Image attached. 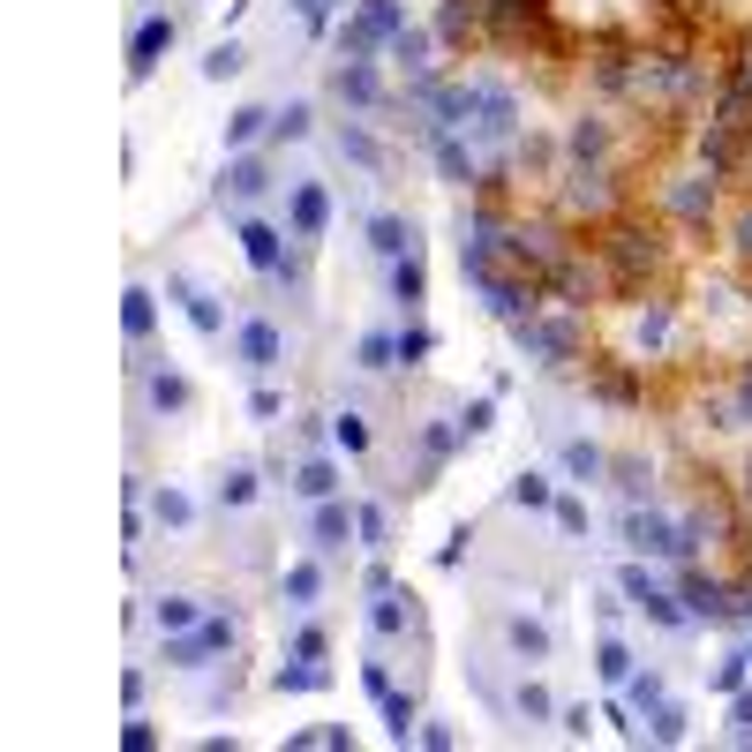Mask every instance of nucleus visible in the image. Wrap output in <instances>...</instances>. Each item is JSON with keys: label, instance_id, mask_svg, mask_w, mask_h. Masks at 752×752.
Masks as SVG:
<instances>
[{"label": "nucleus", "instance_id": "16", "mask_svg": "<svg viewBox=\"0 0 752 752\" xmlns=\"http://www.w3.org/2000/svg\"><path fill=\"white\" fill-rule=\"evenodd\" d=\"M437 173H444L452 189H482V166H474V143H466L460 128H437Z\"/></svg>", "mask_w": 752, "mask_h": 752}, {"label": "nucleus", "instance_id": "25", "mask_svg": "<svg viewBox=\"0 0 752 752\" xmlns=\"http://www.w3.org/2000/svg\"><path fill=\"white\" fill-rule=\"evenodd\" d=\"M504 647H512V655H527V663H549V647H557V640H549V625H535V617H504Z\"/></svg>", "mask_w": 752, "mask_h": 752}, {"label": "nucleus", "instance_id": "13", "mask_svg": "<svg viewBox=\"0 0 752 752\" xmlns=\"http://www.w3.org/2000/svg\"><path fill=\"white\" fill-rule=\"evenodd\" d=\"M234 241H241V256H249L264 279L287 271V234H279V226H264V218H234Z\"/></svg>", "mask_w": 752, "mask_h": 752}, {"label": "nucleus", "instance_id": "30", "mask_svg": "<svg viewBox=\"0 0 752 752\" xmlns=\"http://www.w3.org/2000/svg\"><path fill=\"white\" fill-rule=\"evenodd\" d=\"M196 617H204L196 594H159V602H151V625H159V632H189Z\"/></svg>", "mask_w": 752, "mask_h": 752}, {"label": "nucleus", "instance_id": "42", "mask_svg": "<svg viewBox=\"0 0 752 752\" xmlns=\"http://www.w3.org/2000/svg\"><path fill=\"white\" fill-rule=\"evenodd\" d=\"M429 354H437V332H429V324H407V332H399V369H421Z\"/></svg>", "mask_w": 752, "mask_h": 752}, {"label": "nucleus", "instance_id": "49", "mask_svg": "<svg viewBox=\"0 0 752 752\" xmlns=\"http://www.w3.org/2000/svg\"><path fill=\"white\" fill-rule=\"evenodd\" d=\"M610 474H617V490H625V497H647V482H655L647 460H610Z\"/></svg>", "mask_w": 752, "mask_h": 752}, {"label": "nucleus", "instance_id": "53", "mask_svg": "<svg viewBox=\"0 0 752 752\" xmlns=\"http://www.w3.org/2000/svg\"><path fill=\"white\" fill-rule=\"evenodd\" d=\"M512 708L527 715V722H542V715H557V708H549V692H542V685H519V692H512Z\"/></svg>", "mask_w": 752, "mask_h": 752}, {"label": "nucleus", "instance_id": "55", "mask_svg": "<svg viewBox=\"0 0 752 752\" xmlns=\"http://www.w3.org/2000/svg\"><path fill=\"white\" fill-rule=\"evenodd\" d=\"M730 738L752 745V692H730Z\"/></svg>", "mask_w": 752, "mask_h": 752}, {"label": "nucleus", "instance_id": "48", "mask_svg": "<svg viewBox=\"0 0 752 752\" xmlns=\"http://www.w3.org/2000/svg\"><path fill=\"white\" fill-rule=\"evenodd\" d=\"M745 677H752L745 655H722V663H715V677H708V692H745Z\"/></svg>", "mask_w": 752, "mask_h": 752}, {"label": "nucleus", "instance_id": "54", "mask_svg": "<svg viewBox=\"0 0 752 752\" xmlns=\"http://www.w3.org/2000/svg\"><path fill=\"white\" fill-rule=\"evenodd\" d=\"M362 692H369V700H384V692H391V663H384V655H369V663H362Z\"/></svg>", "mask_w": 752, "mask_h": 752}, {"label": "nucleus", "instance_id": "7", "mask_svg": "<svg viewBox=\"0 0 752 752\" xmlns=\"http://www.w3.org/2000/svg\"><path fill=\"white\" fill-rule=\"evenodd\" d=\"M234 362H241L249 376H271L279 362H287V332H279L271 316H249V324L234 332Z\"/></svg>", "mask_w": 752, "mask_h": 752}, {"label": "nucleus", "instance_id": "33", "mask_svg": "<svg viewBox=\"0 0 752 752\" xmlns=\"http://www.w3.org/2000/svg\"><path fill=\"white\" fill-rule=\"evenodd\" d=\"M474 23H482L474 0H444V8H437V39H444V45H466V39H474Z\"/></svg>", "mask_w": 752, "mask_h": 752}, {"label": "nucleus", "instance_id": "60", "mask_svg": "<svg viewBox=\"0 0 752 752\" xmlns=\"http://www.w3.org/2000/svg\"><path fill=\"white\" fill-rule=\"evenodd\" d=\"M730 415H738V429H752V369H745V384H738V407H730Z\"/></svg>", "mask_w": 752, "mask_h": 752}, {"label": "nucleus", "instance_id": "38", "mask_svg": "<svg viewBox=\"0 0 752 752\" xmlns=\"http://www.w3.org/2000/svg\"><path fill=\"white\" fill-rule=\"evenodd\" d=\"M565 474H572V482H594V474H610V460H602V444H587V437H572V444H565Z\"/></svg>", "mask_w": 752, "mask_h": 752}, {"label": "nucleus", "instance_id": "19", "mask_svg": "<svg viewBox=\"0 0 752 752\" xmlns=\"http://www.w3.org/2000/svg\"><path fill=\"white\" fill-rule=\"evenodd\" d=\"M316 594H324V565H316V557H301V565L279 572V602H287V610H316Z\"/></svg>", "mask_w": 752, "mask_h": 752}, {"label": "nucleus", "instance_id": "28", "mask_svg": "<svg viewBox=\"0 0 752 752\" xmlns=\"http://www.w3.org/2000/svg\"><path fill=\"white\" fill-rule=\"evenodd\" d=\"M271 685H279V692H324V685H332V669H324V663H301V655H287V663L271 669Z\"/></svg>", "mask_w": 752, "mask_h": 752}, {"label": "nucleus", "instance_id": "56", "mask_svg": "<svg viewBox=\"0 0 752 752\" xmlns=\"http://www.w3.org/2000/svg\"><path fill=\"white\" fill-rule=\"evenodd\" d=\"M249 415L256 421H279V415H287V399H279L271 384H256V391H249Z\"/></svg>", "mask_w": 752, "mask_h": 752}, {"label": "nucleus", "instance_id": "29", "mask_svg": "<svg viewBox=\"0 0 752 752\" xmlns=\"http://www.w3.org/2000/svg\"><path fill=\"white\" fill-rule=\"evenodd\" d=\"M354 369H362V376L399 369V339H391V332H362V346H354Z\"/></svg>", "mask_w": 752, "mask_h": 752}, {"label": "nucleus", "instance_id": "8", "mask_svg": "<svg viewBox=\"0 0 752 752\" xmlns=\"http://www.w3.org/2000/svg\"><path fill=\"white\" fill-rule=\"evenodd\" d=\"M354 535H362V512H354L346 497H324L316 512H309V549H316V557H339Z\"/></svg>", "mask_w": 752, "mask_h": 752}, {"label": "nucleus", "instance_id": "35", "mask_svg": "<svg viewBox=\"0 0 752 752\" xmlns=\"http://www.w3.org/2000/svg\"><path fill=\"white\" fill-rule=\"evenodd\" d=\"M594 669H602L610 685H625V677H632V647L617 640V632H602V640H594Z\"/></svg>", "mask_w": 752, "mask_h": 752}, {"label": "nucleus", "instance_id": "4", "mask_svg": "<svg viewBox=\"0 0 752 752\" xmlns=\"http://www.w3.org/2000/svg\"><path fill=\"white\" fill-rule=\"evenodd\" d=\"M234 647V617H196L189 632H166V669H204Z\"/></svg>", "mask_w": 752, "mask_h": 752}, {"label": "nucleus", "instance_id": "1", "mask_svg": "<svg viewBox=\"0 0 752 752\" xmlns=\"http://www.w3.org/2000/svg\"><path fill=\"white\" fill-rule=\"evenodd\" d=\"M407 31V0H362L354 23H339V61H369Z\"/></svg>", "mask_w": 752, "mask_h": 752}, {"label": "nucleus", "instance_id": "52", "mask_svg": "<svg viewBox=\"0 0 752 752\" xmlns=\"http://www.w3.org/2000/svg\"><path fill=\"white\" fill-rule=\"evenodd\" d=\"M121 745H128V752H151V745H159V730H151L143 715L128 708V722H121Z\"/></svg>", "mask_w": 752, "mask_h": 752}, {"label": "nucleus", "instance_id": "63", "mask_svg": "<svg viewBox=\"0 0 752 752\" xmlns=\"http://www.w3.org/2000/svg\"><path fill=\"white\" fill-rule=\"evenodd\" d=\"M745 663H752V647H745Z\"/></svg>", "mask_w": 752, "mask_h": 752}, {"label": "nucleus", "instance_id": "39", "mask_svg": "<svg viewBox=\"0 0 752 752\" xmlns=\"http://www.w3.org/2000/svg\"><path fill=\"white\" fill-rule=\"evenodd\" d=\"M256 490H264V482H256V466H226V482H218V504H226V512H241V504H256Z\"/></svg>", "mask_w": 752, "mask_h": 752}, {"label": "nucleus", "instance_id": "27", "mask_svg": "<svg viewBox=\"0 0 752 752\" xmlns=\"http://www.w3.org/2000/svg\"><path fill=\"white\" fill-rule=\"evenodd\" d=\"M376 708H384V738H391V745H415V730H421V708L407 700V692H384Z\"/></svg>", "mask_w": 752, "mask_h": 752}, {"label": "nucleus", "instance_id": "36", "mask_svg": "<svg viewBox=\"0 0 752 752\" xmlns=\"http://www.w3.org/2000/svg\"><path fill=\"white\" fill-rule=\"evenodd\" d=\"M565 151H572L580 166H594V159L610 151V128H602V121H572V136H565Z\"/></svg>", "mask_w": 752, "mask_h": 752}, {"label": "nucleus", "instance_id": "21", "mask_svg": "<svg viewBox=\"0 0 752 752\" xmlns=\"http://www.w3.org/2000/svg\"><path fill=\"white\" fill-rule=\"evenodd\" d=\"M143 399H151L159 415H181V407L196 399V384H189L181 369H151V376H143Z\"/></svg>", "mask_w": 752, "mask_h": 752}, {"label": "nucleus", "instance_id": "37", "mask_svg": "<svg viewBox=\"0 0 752 752\" xmlns=\"http://www.w3.org/2000/svg\"><path fill=\"white\" fill-rule=\"evenodd\" d=\"M647 738H655V745H685V708H677V700H655V708H647Z\"/></svg>", "mask_w": 752, "mask_h": 752}, {"label": "nucleus", "instance_id": "3", "mask_svg": "<svg viewBox=\"0 0 752 752\" xmlns=\"http://www.w3.org/2000/svg\"><path fill=\"white\" fill-rule=\"evenodd\" d=\"M617 594H625L647 625H663V632H685V617H692V610H685V594H669L647 565H625V572H617Z\"/></svg>", "mask_w": 752, "mask_h": 752}, {"label": "nucleus", "instance_id": "40", "mask_svg": "<svg viewBox=\"0 0 752 752\" xmlns=\"http://www.w3.org/2000/svg\"><path fill=\"white\" fill-rule=\"evenodd\" d=\"M241 68H249V53H241L234 39H218V45L204 53V76H211V84H226V76H241Z\"/></svg>", "mask_w": 752, "mask_h": 752}, {"label": "nucleus", "instance_id": "12", "mask_svg": "<svg viewBox=\"0 0 752 752\" xmlns=\"http://www.w3.org/2000/svg\"><path fill=\"white\" fill-rule=\"evenodd\" d=\"M166 293L181 301V316H189V324H196L204 339H226V309H218V293H211V287H196L189 271H173V279H166Z\"/></svg>", "mask_w": 752, "mask_h": 752}, {"label": "nucleus", "instance_id": "26", "mask_svg": "<svg viewBox=\"0 0 752 752\" xmlns=\"http://www.w3.org/2000/svg\"><path fill=\"white\" fill-rule=\"evenodd\" d=\"M429 45H437V31H421V23H407L399 39L384 45V53H391V61L407 68V76H429Z\"/></svg>", "mask_w": 752, "mask_h": 752}, {"label": "nucleus", "instance_id": "11", "mask_svg": "<svg viewBox=\"0 0 752 752\" xmlns=\"http://www.w3.org/2000/svg\"><path fill=\"white\" fill-rule=\"evenodd\" d=\"M264 189H271V166H264V159H249V151H234V159H226V173H218V204L241 218V204H256Z\"/></svg>", "mask_w": 752, "mask_h": 752}, {"label": "nucleus", "instance_id": "32", "mask_svg": "<svg viewBox=\"0 0 752 752\" xmlns=\"http://www.w3.org/2000/svg\"><path fill=\"white\" fill-rule=\"evenodd\" d=\"M339 151H346L354 166L384 173V143H376V136H369V128H362V121H346V128H339Z\"/></svg>", "mask_w": 752, "mask_h": 752}, {"label": "nucleus", "instance_id": "18", "mask_svg": "<svg viewBox=\"0 0 752 752\" xmlns=\"http://www.w3.org/2000/svg\"><path fill=\"white\" fill-rule=\"evenodd\" d=\"M369 249L384 256V264H399V256H415V249H421L415 218H399V211H376V218H369Z\"/></svg>", "mask_w": 752, "mask_h": 752}, {"label": "nucleus", "instance_id": "24", "mask_svg": "<svg viewBox=\"0 0 752 752\" xmlns=\"http://www.w3.org/2000/svg\"><path fill=\"white\" fill-rule=\"evenodd\" d=\"M293 490L309 504H324V497H339V460H324V452H309V460L293 466Z\"/></svg>", "mask_w": 752, "mask_h": 752}, {"label": "nucleus", "instance_id": "50", "mask_svg": "<svg viewBox=\"0 0 752 752\" xmlns=\"http://www.w3.org/2000/svg\"><path fill=\"white\" fill-rule=\"evenodd\" d=\"M460 429H466V444H474V437H490V429H497V399H474V407L460 415Z\"/></svg>", "mask_w": 752, "mask_h": 752}, {"label": "nucleus", "instance_id": "51", "mask_svg": "<svg viewBox=\"0 0 752 752\" xmlns=\"http://www.w3.org/2000/svg\"><path fill=\"white\" fill-rule=\"evenodd\" d=\"M324 647H332V640H324V625H301L287 655H301V663H324Z\"/></svg>", "mask_w": 752, "mask_h": 752}, {"label": "nucleus", "instance_id": "62", "mask_svg": "<svg viewBox=\"0 0 752 752\" xmlns=\"http://www.w3.org/2000/svg\"><path fill=\"white\" fill-rule=\"evenodd\" d=\"M745 497H752V460H745Z\"/></svg>", "mask_w": 752, "mask_h": 752}, {"label": "nucleus", "instance_id": "14", "mask_svg": "<svg viewBox=\"0 0 752 752\" xmlns=\"http://www.w3.org/2000/svg\"><path fill=\"white\" fill-rule=\"evenodd\" d=\"M482 301H490V316H504V324H519V316H535V309H542V279H535V271H527V279H490V287H482Z\"/></svg>", "mask_w": 752, "mask_h": 752}, {"label": "nucleus", "instance_id": "41", "mask_svg": "<svg viewBox=\"0 0 752 752\" xmlns=\"http://www.w3.org/2000/svg\"><path fill=\"white\" fill-rule=\"evenodd\" d=\"M354 512H362V549L384 557V549H391V512H384V504H354Z\"/></svg>", "mask_w": 752, "mask_h": 752}, {"label": "nucleus", "instance_id": "31", "mask_svg": "<svg viewBox=\"0 0 752 752\" xmlns=\"http://www.w3.org/2000/svg\"><path fill=\"white\" fill-rule=\"evenodd\" d=\"M504 497L519 504V512H542V504H557V490H549V474H535V466H519V474L504 482Z\"/></svg>", "mask_w": 752, "mask_h": 752}, {"label": "nucleus", "instance_id": "57", "mask_svg": "<svg viewBox=\"0 0 752 752\" xmlns=\"http://www.w3.org/2000/svg\"><path fill=\"white\" fill-rule=\"evenodd\" d=\"M549 512H557V527H565V535H587V504L580 497H557Z\"/></svg>", "mask_w": 752, "mask_h": 752}, {"label": "nucleus", "instance_id": "6", "mask_svg": "<svg viewBox=\"0 0 752 752\" xmlns=\"http://www.w3.org/2000/svg\"><path fill=\"white\" fill-rule=\"evenodd\" d=\"M677 594H685V610L692 617H715V625H730L738 617V580H715V572H677Z\"/></svg>", "mask_w": 752, "mask_h": 752}, {"label": "nucleus", "instance_id": "59", "mask_svg": "<svg viewBox=\"0 0 752 752\" xmlns=\"http://www.w3.org/2000/svg\"><path fill=\"white\" fill-rule=\"evenodd\" d=\"M316 745H332V752H354V730H346V722H332V730H316Z\"/></svg>", "mask_w": 752, "mask_h": 752}, {"label": "nucleus", "instance_id": "46", "mask_svg": "<svg viewBox=\"0 0 752 752\" xmlns=\"http://www.w3.org/2000/svg\"><path fill=\"white\" fill-rule=\"evenodd\" d=\"M625 700H632V708H655V700H669L663 669H647V677H640V669H632V677H625Z\"/></svg>", "mask_w": 752, "mask_h": 752}, {"label": "nucleus", "instance_id": "20", "mask_svg": "<svg viewBox=\"0 0 752 752\" xmlns=\"http://www.w3.org/2000/svg\"><path fill=\"white\" fill-rule=\"evenodd\" d=\"M391 301H399L407 316H415L421 301H429V264H421V249H415V256H399V264H391Z\"/></svg>", "mask_w": 752, "mask_h": 752}, {"label": "nucleus", "instance_id": "47", "mask_svg": "<svg viewBox=\"0 0 752 752\" xmlns=\"http://www.w3.org/2000/svg\"><path fill=\"white\" fill-rule=\"evenodd\" d=\"M708 204H715V189H708V181H685V189H669V211H677V218H700Z\"/></svg>", "mask_w": 752, "mask_h": 752}, {"label": "nucleus", "instance_id": "23", "mask_svg": "<svg viewBox=\"0 0 752 752\" xmlns=\"http://www.w3.org/2000/svg\"><path fill=\"white\" fill-rule=\"evenodd\" d=\"M121 332H128V346H143V339L159 332V301H151V287L121 293Z\"/></svg>", "mask_w": 752, "mask_h": 752}, {"label": "nucleus", "instance_id": "34", "mask_svg": "<svg viewBox=\"0 0 752 752\" xmlns=\"http://www.w3.org/2000/svg\"><path fill=\"white\" fill-rule=\"evenodd\" d=\"M332 444L346 452V460H362V452H369V421L354 415V407H339L332 415Z\"/></svg>", "mask_w": 752, "mask_h": 752}, {"label": "nucleus", "instance_id": "10", "mask_svg": "<svg viewBox=\"0 0 752 752\" xmlns=\"http://www.w3.org/2000/svg\"><path fill=\"white\" fill-rule=\"evenodd\" d=\"M625 549L632 557H685V535L663 512H625Z\"/></svg>", "mask_w": 752, "mask_h": 752}, {"label": "nucleus", "instance_id": "44", "mask_svg": "<svg viewBox=\"0 0 752 752\" xmlns=\"http://www.w3.org/2000/svg\"><path fill=\"white\" fill-rule=\"evenodd\" d=\"M293 15H301V31H309V39H324V31H332V15H339V0H287Z\"/></svg>", "mask_w": 752, "mask_h": 752}, {"label": "nucleus", "instance_id": "15", "mask_svg": "<svg viewBox=\"0 0 752 752\" xmlns=\"http://www.w3.org/2000/svg\"><path fill=\"white\" fill-rule=\"evenodd\" d=\"M287 226H293V241H316L324 226H332V196H324V181H301L287 196Z\"/></svg>", "mask_w": 752, "mask_h": 752}, {"label": "nucleus", "instance_id": "22", "mask_svg": "<svg viewBox=\"0 0 752 752\" xmlns=\"http://www.w3.org/2000/svg\"><path fill=\"white\" fill-rule=\"evenodd\" d=\"M271 121H279L271 106H234V114H226V159H234V151H249L256 136H271Z\"/></svg>", "mask_w": 752, "mask_h": 752}, {"label": "nucleus", "instance_id": "5", "mask_svg": "<svg viewBox=\"0 0 752 752\" xmlns=\"http://www.w3.org/2000/svg\"><path fill=\"white\" fill-rule=\"evenodd\" d=\"M173 45H181V23H173V15H143V23L128 31V84H143Z\"/></svg>", "mask_w": 752, "mask_h": 752}, {"label": "nucleus", "instance_id": "17", "mask_svg": "<svg viewBox=\"0 0 752 752\" xmlns=\"http://www.w3.org/2000/svg\"><path fill=\"white\" fill-rule=\"evenodd\" d=\"M602 256H610V271H617V279H640V271H655V241H647L640 226H617V234L602 241Z\"/></svg>", "mask_w": 752, "mask_h": 752}, {"label": "nucleus", "instance_id": "58", "mask_svg": "<svg viewBox=\"0 0 752 752\" xmlns=\"http://www.w3.org/2000/svg\"><path fill=\"white\" fill-rule=\"evenodd\" d=\"M415 745H429V752H452V745H460V730H444V722H421V730H415Z\"/></svg>", "mask_w": 752, "mask_h": 752}, {"label": "nucleus", "instance_id": "2", "mask_svg": "<svg viewBox=\"0 0 752 752\" xmlns=\"http://www.w3.org/2000/svg\"><path fill=\"white\" fill-rule=\"evenodd\" d=\"M512 346H519L527 362H542V369H565V362L580 354V324H572V316H542V309H535V316H519V324H512Z\"/></svg>", "mask_w": 752, "mask_h": 752}, {"label": "nucleus", "instance_id": "43", "mask_svg": "<svg viewBox=\"0 0 752 752\" xmlns=\"http://www.w3.org/2000/svg\"><path fill=\"white\" fill-rule=\"evenodd\" d=\"M151 519H159V527H189V519H196V504L181 497V490H159V497H151Z\"/></svg>", "mask_w": 752, "mask_h": 752}, {"label": "nucleus", "instance_id": "9", "mask_svg": "<svg viewBox=\"0 0 752 752\" xmlns=\"http://www.w3.org/2000/svg\"><path fill=\"white\" fill-rule=\"evenodd\" d=\"M332 98H339V106H354V114L391 106V98H384V76H376V61H332Z\"/></svg>", "mask_w": 752, "mask_h": 752}, {"label": "nucleus", "instance_id": "61", "mask_svg": "<svg viewBox=\"0 0 752 752\" xmlns=\"http://www.w3.org/2000/svg\"><path fill=\"white\" fill-rule=\"evenodd\" d=\"M738 249H745V256H752V211H745V226H738Z\"/></svg>", "mask_w": 752, "mask_h": 752}, {"label": "nucleus", "instance_id": "45", "mask_svg": "<svg viewBox=\"0 0 752 752\" xmlns=\"http://www.w3.org/2000/svg\"><path fill=\"white\" fill-rule=\"evenodd\" d=\"M271 136H279V143H301V136H309V98H287L279 121H271Z\"/></svg>", "mask_w": 752, "mask_h": 752}]
</instances>
